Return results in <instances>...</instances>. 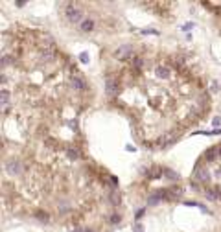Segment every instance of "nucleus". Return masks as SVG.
<instances>
[{
    "instance_id": "nucleus-5",
    "label": "nucleus",
    "mask_w": 221,
    "mask_h": 232,
    "mask_svg": "<svg viewBox=\"0 0 221 232\" xmlns=\"http://www.w3.org/2000/svg\"><path fill=\"white\" fill-rule=\"evenodd\" d=\"M157 78L168 79V78H170V68H168V66H159V68H157Z\"/></svg>"
},
{
    "instance_id": "nucleus-4",
    "label": "nucleus",
    "mask_w": 221,
    "mask_h": 232,
    "mask_svg": "<svg viewBox=\"0 0 221 232\" xmlns=\"http://www.w3.org/2000/svg\"><path fill=\"white\" fill-rule=\"evenodd\" d=\"M105 92L109 96H116L118 94V81L113 79V78H109L107 83H105Z\"/></svg>"
},
{
    "instance_id": "nucleus-3",
    "label": "nucleus",
    "mask_w": 221,
    "mask_h": 232,
    "mask_svg": "<svg viewBox=\"0 0 221 232\" xmlns=\"http://www.w3.org/2000/svg\"><path fill=\"white\" fill-rule=\"evenodd\" d=\"M114 55H116L118 59H129V57H133V46H129V44L118 46L116 52H114Z\"/></svg>"
},
{
    "instance_id": "nucleus-14",
    "label": "nucleus",
    "mask_w": 221,
    "mask_h": 232,
    "mask_svg": "<svg viewBox=\"0 0 221 232\" xmlns=\"http://www.w3.org/2000/svg\"><path fill=\"white\" fill-rule=\"evenodd\" d=\"M110 203H113V204H118V203H120V195H118L116 192L110 194Z\"/></svg>"
},
{
    "instance_id": "nucleus-10",
    "label": "nucleus",
    "mask_w": 221,
    "mask_h": 232,
    "mask_svg": "<svg viewBox=\"0 0 221 232\" xmlns=\"http://www.w3.org/2000/svg\"><path fill=\"white\" fill-rule=\"evenodd\" d=\"M142 66H144L142 57H133V68H135V70H142Z\"/></svg>"
},
{
    "instance_id": "nucleus-21",
    "label": "nucleus",
    "mask_w": 221,
    "mask_h": 232,
    "mask_svg": "<svg viewBox=\"0 0 221 232\" xmlns=\"http://www.w3.org/2000/svg\"><path fill=\"white\" fill-rule=\"evenodd\" d=\"M135 232H144V227H142V225H137V227H135Z\"/></svg>"
},
{
    "instance_id": "nucleus-11",
    "label": "nucleus",
    "mask_w": 221,
    "mask_h": 232,
    "mask_svg": "<svg viewBox=\"0 0 221 232\" xmlns=\"http://www.w3.org/2000/svg\"><path fill=\"white\" fill-rule=\"evenodd\" d=\"M195 173L199 175V179H201V181H208V179H210V173H208L206 170H199V168H195Z\"/></svg>"
},
{
    "instance_id": "nucleus-16",
    "label": "nucleus",
    "mask_w": 221,
    "mask_h": 232,
    "mask_svg": "<svg viewBox=\"0 0 221 232\" xmlns=\"http://www.w3.org/2000/svg\"><path fill=\"white\" fill-rule=\"evenodd\" d=\"M164 173H166V177H170V179H177V177H179V175H177L175 171H170V170H166Z\"/></svg>"
},
{
    "instance_id": "nucleus-6",
    "label": "nucleus",
    "mask_w": 221,
    "mask_h": 232,
    "mask_svg": "<svg viewBox=\"0 0 221 232\" xmlns=\"http://www.w3.org/2000/svg\"><path fill=\"white\" fill-rule=\"evenodd\" d=\"M70 85H72L76 90H83V88H85V83H83V79H79V78H72V79H70Z\"/></svg>"
},
{
    "instance_id": "nucleus-2",
    "label": "nucleus",
    "mask_w": 221,
    "mask_h": 232,
    "mask_svg": "<svg viewBox=\"0 0 221 232\" xmlns=\"http://www.w3.org/2000/svg\"><path fill=\"white\" fill-rule=\"evenodd\" d=\"M6 170L11 173V175H18L22 171V164H20V160L18 158H9L6 162Z\"/></svg>"
},
{
    "instance_id": "nucleus-22",
    "label": "nucleus",
    "mask_w": 221,
    "mask_h": 232,
    "mask_svg": "<svg viewBox=\"0 0 221 232\" xmlns=\"http://www.w3.org/2000/svg\"><path fill=\"white\" fill-rule=\"evenodd\" d=\"M142 216H144V208H142V210H138V212H137V219H140Z\"/></svg>"
},
{
    "instance_id": "nucleus-15",
    "label": "nucleus",
    "mask_w": 221,
    "mask_h": 232,
    "mask_svg": "<svg viewBox=\"0 0 221 232\" xmlns=\"http://www.w3.org/2000/svg\"><path fill=\"white\" fill-rule=\"evenodd\" d=\"M66 153H68V157H70V158H78V157H79L76 149H68V151H66Z\"/></svg>"
},
{
    "instance_id": "nucleus-23",
    "label": "nucleus",
    "mask_w": 221,
    "mask_h": 232,
    "mask_svg": "<svg viewBox=\"0 0 221 232\" xmlns=\"http://www.w3.org/2000/svg\"><path fill=\"white\" fill-rule=\"evenodd\" d=\"M72 232H88V230H79V228H74Z\"/></svg>"
},
{
    "instance_id": "nucleus-13",
    "label": "nucleus",
    "mask_w": 221,
    "mask_h": 232,
    "mask_svg": "<svg viewBox=\"0 0 221 232\" xmlns=\"http://www.w3.org/2000/svg\"><path fill=\"white\" fill-rule=\"evenodd\" d=\"M52 57H54V54H52L50 50H44V52L41 54V61H50Z\"/></svg>"
},
{
    "instance_id": "nucleus-18",
    "label": "nucleus",
    "mask_w": 221,
    "mask_h": 232,
    "mask_svg": "<svg viewBox=\"0 0 221 232\" xmlns=\"http://www.w3.org/2000/svg\"><path fill=\"white\" fill-rule=\"evenodd\" d=\"M120 219H122V217H120L118 214H114V216H110V223H120Z\"/></svg>"
},
{
    "instance_id": "nucleus-17",
    "label": "nucleus",
    "mask_w": 221,
    "mask_h": 232,
    "mask_svg": "<svg viewBox=\"0 0 221 232\" xmlns=\"http://www.w3.org/2000/svg\"><path fill=\"white\" fill-rule=\"evenodd\" d=\"M37 217H39V219H42V221H48V216L44 214V212H37Z\"/></svg>"
},
{
    "instance_id": "nucleus-7",
    "label": "nucleus",
    "mask_w": 221,
    "mask_h": 232,
    "mask_svg": "<svg viewBox=\"0 0 221 232\" xmlns=\"http://www.w3.org/2000/svg\"><path fill=\"white\" fill-rule=\"evenodd\" d=\"M205 197L208 199V201H217L219 199V194H217V190H205Z\"/></svg>"
},
{
    "instance_id": "nucleus-9",
    "label": "nucleus",
    "mask_w": 221,
    "mask_h": 232,
    "mask_svg": "<svg viewBox=\"0 0 221 232\" xmlns=\"http://www.w3.org/2000/svg\"><path fill=\"white\" fill-rule=\"evenodd\" d=\"M92 28H94V22H92L91 18H85V20L81 22V30H83V31H91Z\"/></svg>"
},
{
    "instance_id": "nucleus-12",
    "label": "nucleus",
    "mask_w": 221,
    "mask_h": 232,
    "mask_svg": "<svg viewBox=\"0 0 221 232\" xmlns=\"http://www.w3.org/2000/svg\"><path fill=\"white\" fill-rule=\"evenodd\" d=\"M217 151H219L217 147H212V149H208V151L205 153V158H206V160H214V158H216V153H217Z\"/></svg>"
},
{
    "instance_id": "nucleus-1",
    "label": "nucleus",
    "mask_w": 221,
    "mask_h": 232,
    "mask_svg": "<svg viewBox=\"0 0 221 232\" xmlns=\"http://www.w3.org/2000/svg\"><path fill=\"white\" fill-rule=\"evenodd\" d=\"M66 18H68L70 22H83V13H81L79 8L68 6V8H66Z\"/></svg>"
},
{
    "instance_id": "nucleus-20",
    "label": "nucleus",
    "mask_w": 221,
    "mask_h": 232,
    "mask_svg": "<svg viewBox=\"0 0 221 232\" xmlns=\"http://www.w3.org/2000/svg\"><path fill=\"white\" fill-rule=\"evenodd\" d=\"M66 208H68V204H66V203H63V204L59 206V210H61V212H64V210H66Z\"/></svg>"
},
{
    "instance_id": "nucleus-19",
    "label": "nucleus",
    "mask_w": 221,
    "mask_h": 232,
    "mask_svg": "<svg viewBox=\"0 0 221 232\" xmlns=\"http://www.w3.org/2000/svg\"><path fill=\"white\" fill-rule=\"evenodd\" d=\"M79 61H81V63H88V55H87V54H81V55H79Z\"/></svg>"
},
{
    "instance_id": "nucleus-8",
    "label": "nucleus",
    "mask_w": 221,
    "mask_h": 232,
    "mask_svg": "<svg viewBox=\"0 0 221 232\" xmlns=\"http://www.w3.org/2000/svg\"><path fill=\"white\" fill-rule=\"evenodd\" d=\"M0 103H2V109L8 107V103H9V92H8V90H2V92H0Z\"/></svg>"
}]
</instances>
